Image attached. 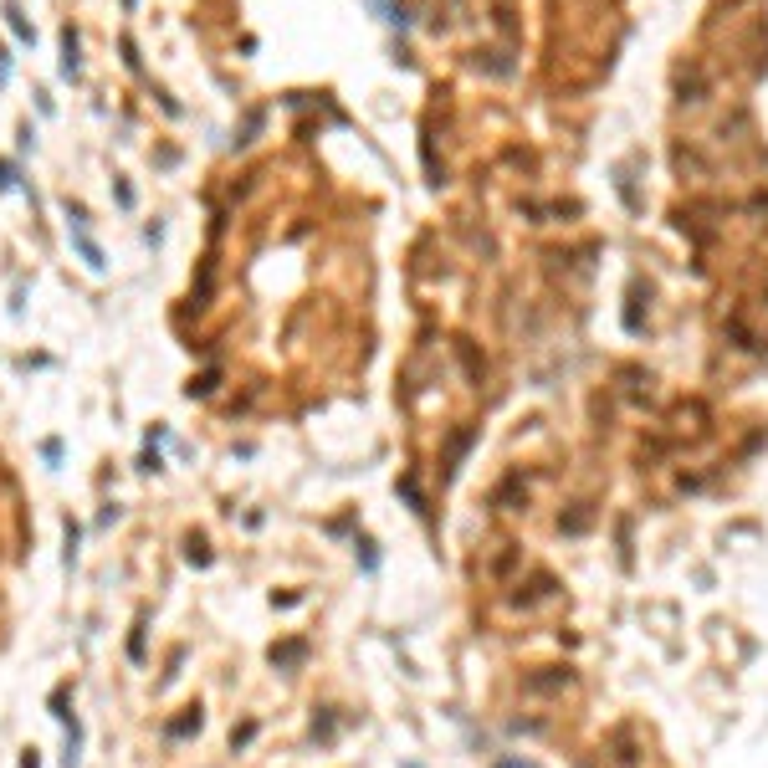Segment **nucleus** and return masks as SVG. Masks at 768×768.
Wrapping results in <instances>:
<instances>
[{
  "label": "nucleus",
  "mask_w": 768,
  "mask_h": 768,
  "mask_svg": "<svg viewBox=\"0 0 768 768\" xmlns=\"http://www.w3.org/2000/svg\"><path fill=\"white\" fill-rule=\"evenodd\" d=\"M6 16H11V31H16V36H21V41H31V26H26V16H21V11H16V6H11V11H6Z\"/></svg>",
  "instance_id": "2"
},
{
  "label": "nucleus",
  "mask_w": 768,
  "mask_h": 768,
  "mask_svg": "<svg viewBox=\"0 0 768 768\" xmlns=\"http://www.w3.org/2000/svg\"><path fill=\"white\" fill-rule=\"evenodd\" d=\"M190 728H200V712H190V717H180V722H174V728H169V733H174V738H180V733H190Z\"/></svg>",
  "instance_id": "3"
},
{
  "label": "nucleus",
  "mask_w": 768,
  "mask_h": 768,
  "mask_svg": "<svg viewBox=\"0 0 768 768\" xmlns=\"http://www.w3.org/2000/svg\"><path fill=\"white\" fill-rule=\"evenodd\" d=\"M62 72H67V77L77 72V36L72 31H62Z\"/></svg>",
  "instance_id": "1"
},
{
  "label": "nucleus",
  "mask_w": 768,
  "mask_h": 768,
  "mask_svg": "<svg viewBox=\"0 0 768 768\" xmlns=\"http://www.w3.org/2000/svg\"><path fill=\"white\" fill-rule=\"evenodd\" d=\"M21 768H41V758H36V753H26V758H21Z\"/></svg>",
  "instance_id": "4"
}]
</instances>
